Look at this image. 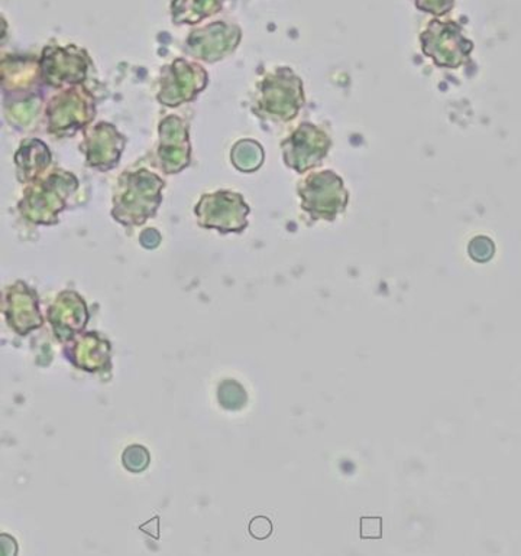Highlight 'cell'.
Masks as SVG:
<instances>
[{
	"mask_svg": "<svg viewBox=\"0 0 521 556\" xmlns=\"http://www.w3.org/2000/svg\"><path fill=\"white\" fill-rule=\"evenodd\" d=\"M16 174L21 182H35L51 165V152L42 140H24L15 155Z\"/></svg>",
	"mask_w": 521,
	"mask_h": 556,
	"instance_id": "cell-14",
	"label": "cell"
},
{
	"mask_svg": "<svg viewBox=\"0 0 521 556\" xmlns=\"http://www.w3.org/2000/svg\"><path fill=\"white\" fill-rule=\"evenodd\" d=\"M219 401L227 409H238L247 402V395L240 384L230 380L219 388Z\"/></svg>",
	"mask_w": 521,
	"mask_h": 556,
	"instance_id": "cell-18",
	"label": "cell"
},
{
	"mask_svg": "<svg viewBox=\"0 0 521 556\" xmlns=\"http://www.w3.org/2000/svg\"><path fill=\"white\" fill-rule=\"evenodd\" d=\"M125 148V138L117 132L115 126L100 122L86 130L83 151L91 168L109 170L115 168Z\"/></svg>",
	"mask_w": 521,
	"mask_h": 556,
	"instance_id": "cell-13",
	"label": "cell"
},
{
	"mask_svg": "<svg viewBox=\"0 0 521 556\" xmlns=\"http://www.w3.org/2000/svg\"><path fill=\"white\" fill-rule=\"evenodd\" d=\"M208 81V73L200 64L177 59L164 67L157 98L164 106L177 108L179 104L193 102L206 89Z\"/></svg>",
	"mask_w": 521,
	"mask_h": 556,
	"instance_id": "cell-8",
	"label": "cell"
},
{
	"mask_svg": "<svg viewBox=\"0 0 521 556\" xmlns=\"http://www.w3.org/2000/svg\"><path fill=\"white\" fill-rule=\"evenodd\" d=\"M332 148L330 135L313 124H301L286 140H283V160L288 168L305 174L317 168Z\"/></svg>",
	"mask_w": 521,
	"mask_h": 556,
	"instance_id": "cell-9",
	"label": "cell"
},
{
	"mask_svg": "<svg viewBox=\"0 0 521 556\" xmlns=\"http://www.w3.org/2000/svg\"><path fill=\"white\" fill-rule=\"evenodd\" d=\"M191 161V143L188 124L178 116L165 117L160 124V144L157 149L156 166L164 174H177L186 169Z\"/></svg>",
	"mask_w": 521,
	"mask_h": 556,
	"instance_id": "cell-12",
	"label": "cell"
},
{
	"mask_svg": "<svg viewBox=\"0 0 521 556\" xmlns=\"http://www.w3.org/2000/svg\"><path fill=\"white\" fill-rule=\"evenodd\" d=\"M41 74V67L39 64H33L29 60H15V61H3L2 63V77L3 87L8 89L22 90L26 85L25 80L34 83L35 78ZM42 76V74H41Z\"/></svg>",
	"mask_w": 521,
	"mask_h": 556,
	"instance_id": "cell-16",
	"label": "cell"
},
{
	"mask_svg": "<svg viewBox=\"0 0 521 556\" xmlns=\"http://www.w3.org/2000/svg\"><path fill=\"white\" fill-rule=\"evenodd\" d=\"M420 11L432 13L435 16H444L452 11L455 0H414Z\"/></svg>",
	"mask_w": 521,
	"mask_h": 556,
	"instance_id": "cell-21",
	"label": "cell"
},
{
	"mask_svg": "<svg viewBox=\"0 0 521 556\" xmlns=\"http://www.w3.org/2000/svg\"><path fill=\"white\" fill-rule=\"evenodd\" d=\"M225 0H174L172 7L174 24L196 25L206 17L221 12Z\"/></svg>",
	"mask_w": 521,
	"mask_h": 556,
	"instance_id": "cell-15",
	"label": "cell"
},
{
	"mask_svg": "<svg viewBox=\"0 0 521 556\" xmlns=\"http://www.w3.org/2000/svg\"><path fill=\"white\" fill-rule=\"evenodd\" d=\"M243 33L239 26L214 22L188 35L186 48L193 59L218 63L231 55L240 43Z\"/></svg>",
	"mask_w": 521,
	"mask_h": 556,
	"instance_id": "cell-11",
	"label": "cell"
},
{
	"mask_svg": "<svg viewBox=\"0 0 521 556\" xmlns=\"http://www.w3.org/2000/svg\"><path fill=\"white\" fill-rule=\"evenodd\" d=\"M232 162L244 173H253L264 162V149L257 140H240L232 149Z\"/></svg>",
	"mask_w": 521,
	"mask_h": 556,
	"instance_id": "cell-17",
	"label": "cell"
},
{
	"mask_svg": "<svg viewBox=\"0 0 521 556\" xmlns=\"http://www.w3.org/2000/svg\"><path fill=\"white\" fill-rule=\"evenodd\" d=\"M383 536V520L381 518L361 519L362 540H380Z\"/></svg>",
	"mask_w": 521,
	"mask_h": 556,
	"instance_id": "cell-22",
	"label": "cell"
},
{
	"mask_svg": "<svg viewBox=\"0 0 521 556\" xmlns=\"http://www.w3.org/2000/svg\"><path fill=\"white\" fill-rule=\"evenodd\" d=\"M305 103L303 81L291 68L282 67L258 83L252 111L261 119L291 122Z\"/></svg>",
	"mask_w": 521,
	"mask_h": 556,
	"instance_id": "cell-2",
	"label": "cell"
},
{
	"mask_svg": "<svg viewBox=\"0 0 521 556\" xmlns=\"http://www.w3.org/2000/svg\"><path fill=\"white\" fill-rule=\"evenodd\" d=\"M148 462H150V457H148L147 450L142 448V446H129V448L125 451L124 466L128 468L129 471L139 472L146 470Z\"/></svg>",
	"mask_w": 521,
	"mask_h": 556,
	"instance_id": "cell-19",
	"label": "cell"
},
{
	"mask_svg": "<svg viewBox=\"0 0 521 556\" xmlns=\"http://www.w3.org/2000/svg\"><path fill=\"white\" fill-rule=\"evenodd\" d=\"M468 252L475 262H488L494 256V243L487 238H476L472 240Z\"/></svg>",
	"mask_w": 521,
	"mask_h": 556,
	"instance_id": "cell-20",
	"label": "cell"
},
{
	"mask_svg": "<svg viewBox=\"0 0 521 556\" xmlns=\"http://www.w3.org/2000/svg\"><path fill=\"white\" fill-rule=\"evenodd\" d=\"M95 113V98L90 91L82 85L70 87L48 103V134L72 137L94 121Z\"/></svg>",
	"mask_w": 521,
	"mask_h": 556,
	"instance_id": "cell-6",
	"label": "cell"
},
{
	"mask_svg": "<svg viewBox=\"0 0 521 556\" xmlns=\"http://www.w3.org/2000/svg\"><path fill=\"white\" fill-rule=\"evenodd\" d=\"M301 208L312 220L334 222L348 207L349 192L334 170L310 174L299 184Z\"/></svg>",
	"mask_w": 521,
	"mask_h": 556,
	"instance_id": "cell-4",
	"label": "cell"
},
{
	"mask_svg": "<svg viewBox=\"0 0 521 556\" xmlns=\"http://www.w3.org/2000/svg\"><path fill=\"white\" fill-rule=\"evenodd\" d=\"M89 64L87 52L74 46L47 47L39 61L44 81L52 87L82 85Z\"/></svg>",
	"mask_w": 521,
	"mask_h": 556,
	"instance_id": "cell-10",
	"label": "cell"
},
{
	"mask_svg": "<svg viewBox=\"0 0 521 556\" xmlns=\"http://www.w3.org/2000/svg\"><path fill=\"white\" fill-rule=\"evenodd\" d=\"M249 213L251 208L243 195L225 190L201 197L196 205L199 225L221 233H243L248 226Z\"/></svg>",
	"mask_w": 521,
	"mask_h": 556,
	"instance_id": "cell-7",
	"label": "cell"
},
{
	"mask_svg": "<svg viewBox=\"0 0 521 556\" xmlns=\"http://www.w3.org/2000/svg\"><path fill=\"white\" fill-rule=\"evenodd\" d=\"M78 181L73 174L57 169L54 173L30 182L20 205L21 213L35 225H55L65 201L77 190Z\"/></svg>",
	"mask_w": 521,
	"mask_h": 556,
	"instance_id": "cell-3",
	"label": "cell"
},
{
	"mask_svg": "<svg viewBox=\"0 0 521 556\" xmlns=\"http://www.w3.org/2000/svg\"><path fill=\"white\" fill-rule=\"evenodd\" d=\"M424 55L437 67L459 68L470 63L474 42L463 35L462 26L455 21L435 20L420 34Z\"/></svg>",
	"mask_w": 521,
	"mask_h": 556,
	"instance_id": "cell-5",
	"label": "cell"
},
{
	"mask_svg": "<svg viewBox=\"0 0 521 556\" xmlns=\"http://www.w3.org/2000/svg\"><path fill=\"white\" fill-rule=\"evenodd\" d=\"M163 188V179L147 169L121 175L113 195V218L121 225H144L159 210Z\"/></svg>",
	"mask_w": 521,
	"mask_h": 556,
	"instance_id": "cell-1",
	"label": "cell"
},
{
	"mask_svg": "<svg viewBox=\"0 0 521 556\" xmlns=\"http://www.w3.org/2000/svg\"><path fill=\"white\" fill-rule=\"evenodd\" d=\"M249 533L256 540H266L273 533V523L266 518H256L249 523Z\"/></svg>",
	"mask_w": 521,
	"mask_h": 556,
	"instance_id": "cell-23",
	"label": "cell"
}]
</instances>
